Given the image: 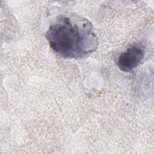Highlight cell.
<instances>
[{
    "label": "cell",
    "mask_w": 154,
    "mask_h": 154,
    "mask_svg": "<svg viewBox=\"0 0 154 154\" xmlns=\"http://www.w3.org/2000/svg\"><path fill=\"white\" fill-rule=\"evenodd\" d=\"M46 37L53 51L66 58H82L95 51L99 44L91 23L78 15L59 16Z\"/></svg>",
    "instance_id": "1"
},
{
    "label": "cell",
    "mask_w": 154,
    "mask_h": 154,
    "mask_svg": "<svg viewBox=\"0 0 154 154\" xmlns=\"http://www.w3.org/2000/svg\"><path fill=\"white\" fill-rule=\"evenodd\" d=\"M144 57L143 49L139 45H134L120 54L117 65L123 72H130L137 67Z\"/></svg>",
    "instance_id": "2"
}]
</instances>
